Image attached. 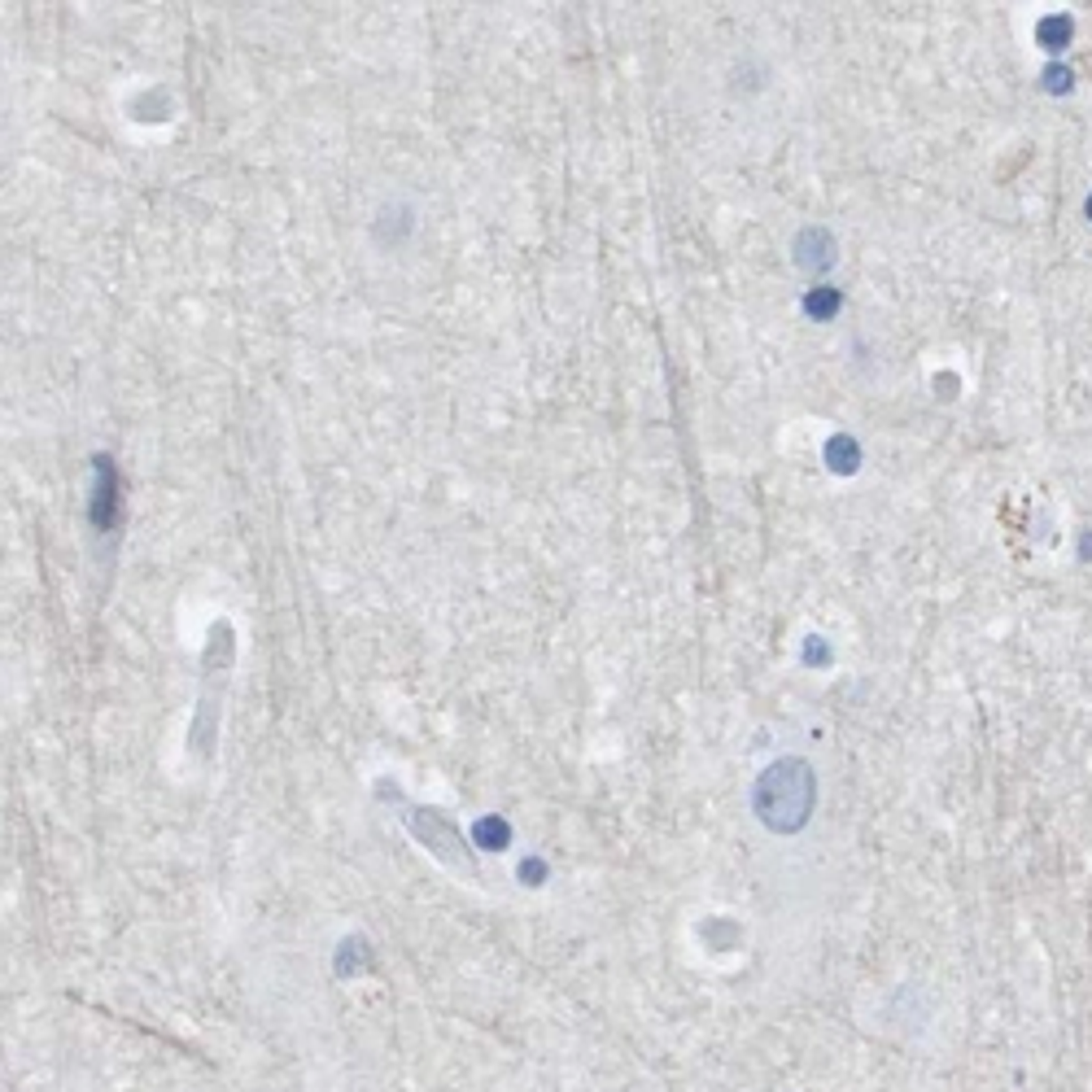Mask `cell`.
Instances as JSON below:
<instances>
[{"mask_svg": "<svg viewBox=\"0 0 1092 1092\" xmlns=\"http://www.w3.org/2000/svg\"><path fill=\"white\" fill-rule=\"evenodd\" d=\"M1075 88V75L1066 66H1044V92H1071Z\"/></svg>", "mask_w": 1092, "mask_h": 1092, "instance_id": "cell-8", "label": "cell"}, {"mask_svg": "<svg viewBox=\"0 0 1092 1092\" xmlns=\"http://www.w3.org/2000/svg\"><path fill=\"white\" fill-rule=\"evenodd\" d=\"M804 660H809V665H831V651H826V642H822L817 634L809 638V647H804Z\"/></svg>", "mask_w": 1092, "mask_h": 1092, "instance_id": "cell-9", "label": "cell"}, {"mask_svg": "<svg viewBox=\"0 0 1092 1092\" xmlns=\"http://www.w3.org/2000/svg\"><path fill=\"white\" fill-rule=\"evenodd\" d=\"M839 289H831V284H822V289H813L809 298H804V311L813 315V319H831L834 311H839Z\"/></svg>", "mask_w": 1092, "mask_h": 1092, "instance_id": "cell-7", "label": "cell"}, {"mask_svg": "<svg viewBox=\"0 0 1092 1092\" xmlns=\"http://www.w3.org/2000/svg\"><path fill=\"white\" fill-rule=\"evenodd\" d=\"M1036 40H1040V49H1048V52L1071 49V40H1075V18H1071V13H1048V18H1040Z\"/></svg>", "mask_w": 1092, "mask_h": 1092, "instance_id": "cell-4", "label": "cell"}, {"mask_svg": "<svg viewBox=\"0 0 1092 1092\" xmlns=\"http://www.w3.org/2000/svg\"><path fill=\"white\" fill-rule=\"evenodd\" d=\"M834 262H839V245H834V236L826 227H804L795 236V267L800 271L822 275V271H831Z\"/></svg>", "mask_w": 1092, "mask_h": 1092, "instance_id": "cell-2", "label": "cell"}, {"mask_svg": "<svg viewBox=\"0 0 1092 1092\" xmlns=\"http://www.w3.org/2000/svg\"><path fill=\"white\" fill-rule=\"evenodd\" d=\"M411 831H416L419 839L437 852V857H446V861H464V852H459V848H464V839L455 834V826H446L437 813H428V817H424L419 809H411Z\"/></svg>", "mask_w": 1092, "mask_h": 1092, "instance_id": "cell-3", "label": "cell"}, {"mask_svg": "<svg viewBox=\"0 0 1092 1092\" xmlns=\"http://www.w3.org/2000/svg\"><path fill=\"white\" fill-rule=\"evenodd\" d=\"M472 839H476V848L498 852V848H507V843H512V826H507V822H498V817H481V822H476V831H472Z\"/></svg>", "mask_w": 1092, "mask_h": 1092, "instance_id": "cell-6", "label": "cell"}, {"mask_svg": "<svg viewBox=\"0 0 1092 1092\" xmlns=\"http://www.w3.org/2000/svg\"><path fill=\"white\" fill-rule=\"evenodd\" d=\"M1084 214H1088V219H1092V197H1088V202H1084Z\"/></svg>", "mask_w": 1092, "mask_h": 1092, "instance_id": "cell-11", "label": "cell"}, {"mask_svg": "<svg viewBox=\"0 0 1092 1092\" xmlns=\"http://www.w3.org/2000/svg\"><path fill=\"white\" fill-rule=\"evenodd\" d=\"M521 879H524L529 887H538L542 879H546V865H542V861H524V865H521Z\"/></svg>", "mask_w": 1092, "mask_h": 1092, "instance_id": "cell-10", "label": "cell"}, {"mask_svg": "<svg viewBox=\"0 0 1092 1092\" xmlns=\"http://www.w3.org/2000/svg\"><path fill=\"white\" fill-rule=\"evenodd\" d=\"M826 464H831V472H839V476L857 472L861 468V446H857L848 433H839V437L826 442Z\"/></svg>", "mask_w": 1092, "mask_h": 1092, "instance_id": "cell-5", "label": "cell"}, {"mask_svg": "<svg viewBox=\"0 0 1092 1092\" xmlns=\"http://www.w3.org/2000/svg\"><path fill=\"white\" fill-rule=\"evenodd\" d=\"M813 800H817L813 765L800 761V756H786V761H774L761 774L756 795H752V809H756V817L774 834H795V831H804V822L813 817Z\"/></svg>", "mask_w": 1092, "mask_h": 1092, "instance_id": "cell-1", "label": "cell"}]
</instances>
